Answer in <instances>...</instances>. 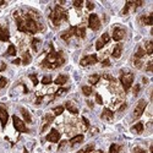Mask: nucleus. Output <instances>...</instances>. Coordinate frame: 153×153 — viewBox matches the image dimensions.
Instances as JSON below:
<instances>
[{
    "label": "nucleus",
    "mask_w": 153,
    "mask_h": 153,
    "mask_svg": "<svg viewBox=\"0 0 153 153\" xmlns=\"http://www.w3.org/2000/svg\"><path fill=\"white\" fill-rule=\"evenodd\" d=\"M145 55H146L145 49H143L141 45H140V47L137 48V50H136V53L134 54V59H140V60H142Z\"/></svg>",
    "instance_id": "28"
},
{
    "label": "nucleus",
    "mask_w": 153,
    "mask_h": 153,
    "mask_svg": "<svg viewBox=\"0 0 153 153\" xmlns=\"http://www.w3.org/2000/svg\"><path fill=\"white\" fill-rule=\"evenodd\" d=\"M65 62H66V58H65V54H64L62 50L55 52L53 44H50V52L47 54L45 59L41 62V66L44 69L55 70L58 68H61Z\"/></svg>",
    "instance_id": "2"
},
{
    "label": "nucleus",
    "mask_w": 153,
    "mask_h": 153,
    "mask_svg": "<svg viewBox=\"0 0 153 153\" xmlns=\"http://www.w3.org/2000/svg\"><path fill=\"white\" fill-rule=\"evenodd\" d=\"M140 90H141V86H140V85H135V87H134V96H135V97L138 96Z\"/></svg>",
    "instance_id": "43"
},
{
    "label": "nucleus",
    "mask_w": 153,
    "mask_h": 153,
    "mask_svg": "<svg viewBox=\"0 0 153 153\" xmlns=\"http://www.w3.org/2000/svg\"><path fill=\"white\" fill-rule=\"evenodd\" d=\"M143 130H145V125H143V123H137V124H135L132 127H131V131L134 132V134H137V135H141L142 132H143Z\"/></svg>",
    "instance_id": "23"
},
{
    "label": "nucleus",
    "mask_w": 153,
    "mask_h": 153,
    "mask_svg": "<svg viewBox=\"0 0 153 153\" xmlns=\"http://www.w3.org/2000/svg\"><path fill=\"white\" fill-rule=\"evenodd\" d=\"M49 19H50V21L53 22L54 26L58 27V26H60V23H61L62 21H68V19H69V17H68V11L64 9L61 5L56 4V5L54 6L53 11L50 12Z\"/></svg>",
    "instance_id": "3"
},
{
    "label": "nucleus",
    "mask_w": 153,
    "mask_h": 153,
    "mask_svg": "<svg viewBox=\"0 0 153 153\" xmlns=\"http://www.w3.org/2000/svg\"><path fill=\"white\" fill-rule=\"evenodd\" d=\"M7 85V79L6 77H0V90L4 88Z\"/></svg>",
    "instance_id": "40"
},
{
    "label": "nucleus",
    "mask_w": 153,
    "mask_h": 153,
    "mask_svg": "<svg viewBox=\"0 0 153 153\" xmlns=\"http://www.w3.org/2000/svg\"><path fill=\"white\" fill-rule=\"evenodd\" d=\"M64 108L68 109V110H69L71 114H75V115H76V114H79V108L76 107V105L72 103L71 100H68L66 103H65V105H64Z\"/></svg>",
    "instance_id": "22"
},
{
    "label": "nucleus",
    "mask_w": 153,
    "mask_h": 153,
    "mask_svg": "<svg viewBox=\"0 0 153 153\" xmlns=\"http://www.w3.org/2000/svg\"><path fill=\"white\" fill-rule=\"evenodd\" d=\"M69 81V75H59L58 77L54 80V83L55 85H59V86H62V85H65L66 82Z\"/></svg>",
    "instance_id": "25"
},
{
    "label": "nucleus",
    "mask_w": 153,
    "mask_h": 153,
    "mask_svg": "<svg viewBox=\"0 0 153 153\" xmlns=\"http://www.w3.org/2000/svg\"><path fill=\"white\" fill-rule=\"evenodd\" d=\"M17 54V50H16V47L14 44H10L7 50H6V53L4 54L5 56H15Z\"/></svg>",
    "instance_id": "29"
},
{
    "label": "nucleus",
    "mask_w": 153,
    "mask_h": 153,
    "mask_svg": "<svg viewBox=\"0 0 153 153\" xmlns=\"http://www.w3.org/2000/svg\"><path fill=\"white\" fill-rule=\"evenodd\" d=\"M42 43V41L39 39V38H32L31 39V47L33 49V52L37 53L38 52V49H39V44Z\"/></svg>",
    "instance_id": "27"
},
{
    "label": "nucleus",
    "mask_w": 153,
    "mask_h": 153,
    "mask_svg": "<svg viewBox=\"0 0 153 153\" xmlns=\"http://www.w3.org/2000/svg\"><path fill=\"white\" fill-rule=\"evenodd\" d=\"M142 5H143V1H126L125 6H124V9L121 11V15H127L131 10L135 11L137 7L142 6Z\"/></svg>",
    "instance_id": "7"
},
{
    "label": "nucleus",
    "mask_w": 153,
    "mask_h": 153,
    "mask_svg": "<svg viewBox=\"0 0 153 153\" xmlns=\"http://www.w3.org/2000/svg\"><path fill=\"white\" fill-rule=\"evenodd\" d=\"M20 111H21L22 117H23V120L26 121L27 124H31V123H32V117H31L30 111H28L26 108H23V107H21V108H20Z\"/></svg>",
    "instance_id": "24"
},
{
    "label": "nucleus",
    "mask_w": 153,
    "mask_h": 153,
    "mask_svg": "<svg viewBox=\"0 0 153 153\" xmlns=\"http://www.w3.org/2000/svg\"><path fill=\"white\" fill-rule=\"evenodd\" d=\"M103 79H105V80H108V81H110V82H115V79H114L113 76L108 75V74H104V75H103Z\"/></svg>",
    "instance_id": "44"
},
{
    "label": "nucleus",
    "mask_w": 153,
    "mask_h": 153,
    "mask_svg": "<svg viewBox=\"0 0 153 153\" xmlns=\"http://www.w3.org/2000/svg\"><path fill=\"white\" fill-rule=\"evenodd\" d=\"M6 64L4 62V61H0V71H5L6 70Z\"/></svg>",
    "instance_id": "50"
},
{
    "label": "nucleus",
    "mask_w": 153,
    "mask_h": 153,
    "mask_svg": "<svg viewBox=\"0 0 153 153\" xmlns=\"http://www.w3.org/2000/svg\"><path fill=\"white\" fill-rule=\"evenodd\" d=\"M86 6H87V9L90 10V11H92L94 9V4L92 1H86Z\"/></svg>",
    "instance_id": "46"
},
{
    "label": "nucleus",
    "mask_w": 153,
    "mask_h": 153,
    "mask_svg": "<svg viewBox=\"0 0 153 153\" xmlns=\"http://www.w3.org/2000/svg\"><path fill=\"white\" fill-rule=\"evenodd\" d=\"M94 149V145L93 143H91V145H88V146H86L83 149H81V151H79L77 153H90V152H92Z\"/></svg>",
    "instance_id": "36"
},
{
    "label": "nucleus",
    "mask_w": 153,
    "mask_h": 153,
    "mask_svg": "<svg viewBox=\"0 0 153 153\" xmlns=\"http://www.w3.org/2000/svg\"><path fill=\"white\" fill-rule=\"evenodd\" d=\"M83 140H85L83 135H76V136H74V137L70 140V145H71V147H75L76 145L82 143Z\"/></svg>",
    "instance_id": "26"
},
{
    "label": "nucleus",
    "mask_w": 153,
    "mask_h": 153,
    "mask_svg": "<svg viewBox=\"0 0 153 153\" xmlns=\"http://www.w3.org/2000/svg\"><path fill=\"white\" fill-rule=\"evenodd\" d=\"M12 64H15V65H20V64H21V59H15V60H12Z\"/></svg>",
    "instance_id": "52"
},
{
    "label": "nucleus",
    "mask_w": 153,
    "mask_h": 153,
    "mask_svg": "<svg viewBox=\"0 0 153 153\" xmlns=\"http://www.w3.org/2000/svg\"><path fill=\"white\" fill-rule=\"evenodd\" d=\"M96 102H97V103L98 104H103V99H102V97H100V94L99 93H96Z\"/></svg>",
    "instance_id": "45"
},
{
    "label": "nucleus",
    "mask_w": 153,
    "mask_h": 153,
    "mask_svg": "<svg viewBox=\"0 0 153 153\" xmlns=\"http://www.w3.org/2000/svg\"><path fill=\"white\" fill-rule=\"evenodd\" d=\"M7 120H9V113H7V110H6L4 107L0 105V124H1L3 129L6 126Z\"/></svg>",
    "instance_id": "14"
},
{
    "label": "nucleus",
    "mask_w": 153,
    "mask_h": 153,
    "mask_svg": "<svg viewBox=\"0 0 153 153\" xmlns=\"http://www.w3.org/2000/svg\"><path fill=\"white\" fill-rule=\"evenodd\" d=\"M121 149V147L117 143H111L110 147H109V153H119Z\"/></svg>",
    "instance_id": "35"
},
{
    "label": "nucleus",
    "mask_w": 153,
    "mask_h": 153,
    "mask_svg": "<svg viewBox=\"0 0 153 153\" xmlns=\"http://www.w3.org/2000/svg\"><path fill=\"white\" fill-rule=\"evenodd\" d=\"M54 115H52V114H45V115L43 117V123H42V126H41V134H43L45 130L49 129V126L53 124L54 121Z\"/></svg>",
    "instance_id": "10"
},
{
    "label": "nucleus",
    "mask_w": 153,
    "mask_h": 153,
    "mask_svg": "<svg viewBox=\"0 0 153 153\" xmlns=\"http://www.w3.org/2000/svg\"><path fill=\"white\" fill-rule=\"evenodd\" d=\"M28 77L31 79V81H32V83H33V86H37L38 85V79H37V75L36 74H31Z\"/></svg>",
    "instance_id": "38"
},
{
    "label": "nucleus",
    "mask_w": 153,
    "mask_h": 153,
    "mask_svg": "<svg viewBox=\"0 0 153 153\" xmlns=\"http://www.w3.org/2000/svg\"><path fill=\"white\" fill-rule=\"evenodd\" d=\"M87 104H88V107H90V108H93V103H92V102L87 100Z\"/></svg>",
    "instance_id": "55"
},
{
    "label": "nucleus",
    "mask_w": 153,
    "mask_h": 153,
    "mask_svg": "<svg viewBox=\"0 0 153 153\" xmlns=\"http://www.w3.org/2000/svg\"><path fill=\"white\" fill-rule=\"evenodd\" d=\"M65 146H66V141H62V142L59 145V151H61V149H62L64 147H65Z\"/></svg>",
    "instance_id": "51"
},
{
    "label": "nucleus",
    "mask_w": 153,
    "mask_h": 153,
    "mask_svg": "<svg viewBox=\"0 0 153 153\" xmlns=\"http://www.w3.org/2000/svg\"><path fill=\"white\" fill-rule=\"evenodd\" d=\"M23 153H28V151H27L26 148H25V149H23Z\"/></svg>",
    "instance_id": "57"
},
{
    "label": "nucleus",
    "mask_w": 153,
    "mask_h": 153,
    "mask_svg": "<svg viewBox=\"0 0 153 153\" xmlns=\"http://www.w3.org/2000/svg\"><path fill=\"white\" fill-rule=\"evenodd\" d=\"M53 82V79H52V76H44V77L42 79V83L43 85H50V83H52Z\"/></svg>",
    "instance_id": "37"
},
{
    "label": "nucleus",
    "mask_w": 153,
    "mask_h": 153,
    "mask_svg": "<svg viewBox=\"0 0 153 153\" xmlns=\"http://www.w3.org/2000/svg\"><path fill=\"white\" fill-rule=\"evenodd\" d=\"M74 28V36L79 38H85L86 37V28L85 26H72Z\"/></svg>",
    "instance_id": "17"
},
{
    "label": "nucleus",
    "mask_w": 153,
    "mask_h": 153,
    "mask_svg": "<svg viewBox=\"0 0 153 153\" xmlns=\"http://www.w3.org/2000/svg\"><path fill=\"white\" fill-rule=\"evenodd\" d=\"M15 20H16V26L20 32L23 33H30L36 34L37 32H41L44 30V26L39 21V15L37 11H30V12H15Z\"/></svg>",
    "instance_id": "1"
},
{
    "label": "nucleus",
    "mask_w": 153,
    "mask_h": 153,
    "mask_svg": "<svg viewBox=\"0 0 153 153\" xmlns=\"http://www.w3.org/2000/svg\"><path fill=\"white\" fill-rule=\"evenodd\" d=\"M72 5H74V7H76V9H81V7L83 6V1H82V0H79V1H74Z\"/></svg>",
    "instance_id": "41"
},
{
    "label": "nucleus",
    "mask_w": 153,
    "mask_h": 153,
    "mask_svg": "<svg viewBox=\"0 0 153 153\" xmlns=\"http://www.w3.org/2000/svg\"><path fill=\"white\" fill-rule=\"evenodd\" d=\"M31 61H32V55H31V53L28 52V50H25L23 52V54H22V59H21V64L22 65H30L31 64Z\"/></svg>",
    "instance_id": "18"
},
{
    "label": "nucleus",
    "mask_w": 153,
    "mask_h": 153,
    "mask_svg": "<svg viewBox=\"0 0 153 153\" xmlns=\"http://www.w3.org/2000/svg\"><path fill=\"white\" fill-rule=\"evenodd\" d=\"M68 92H69V88H68V87H61V88H59V90L54 93V98H58V97L65 94V93H68Z\"/></svg>",
    "instance_id": "33"
},
{
    "label": "nucleus",
    "mask_w": 153,
    "mask_h": 153,
    "mask_svg": "<svg viewBox=\"0 0 153 153\" xmlns=\"http://www.w3.org/2000/svg\"><path fill=\"white\" fill-rule=\"evenodd\" d=\"M152 65H153V61L149 60V61L147 62V66H146V71H147V72H151V71H152Z\"/></svg>",
    "instance_id": "47"
},
{
    "label": "nucleus",
    "mask_w": 153,
    "mask_h": 153,
    "mask_svg": "<svg viewBox=\"0 0 153 153\" xmlns=\"http://www.w3.org/2000/svg\"><path fill=\"white\" fill-rule=\"evenodd\" d=\"M98 62V58L96 54H91V55H86L80 60V65L81 66H88V65H94Z\"/></svg>",
    "instance_id": "9"
},
{
    "label": "nucleus",
    "mask_w": 153,
    "mask_h": 153,
    "mask_svg": "<svg viewBox=\"0 0 153 153\" xmlns=\"http://www.w3.org/2000/svg\"><path fill=\"white\" fill-rule=\"evenodd\" d=\"M100 118L103 120H105V121H111L113 118H114V111L110 110L109 108H104L103 111H102V114H100Z\"/></svg>",
    "instance_id": "16"
},
{
    "label": "nucleus",
    "mask_w": 153,
    "mask_h": 153,
    "mask_svg": "<svg viewBox=\"0 0 153 153\" xmlns=\"http://www.w3.org/2000/svg\"><path fill=\"white\" fill-rule=\"evenodd\" d=\"M142 81H143V83H147V82H148V80H147L146 77H143V79H142Z\"/></svg>",
    "instance_id": "56"
},
{
    "label": "nucleus",
    "mask_w": 153,
    "mask_h": 153,
    "mask_svg": "<svg viewBox=\"0 0 153 153\" xmlns=\"http://www.w3.org/2000/svg\"><path fill=\"white\" fill-rule=\"evenodd\" d=\"M132 152H134V153H147L146 149H143L142 147H134Z\"/></svg>",
    "instance_id": "42"
},
{
    "label": "nucleus",
    "mask_w": 153,
    "mask_h": 153,
    "mask_svg": "<svg viewBox=\"0 0 153 153\" xmlns=\"http://www.w3.org/2000/svg\"><path fill=\"white\" fill-rule=\"evenodd\" d=\"M121 53H123V44L121 43H118L115 47H114V49H113L111 56L115 58V59H119L121 56Z\"/></svg>",
    "instance_id": "21"
},
{
    "label": "nucleus",
    "mask_w": 153,
    "mask_h": 153,
    "mask_svg": "<svg viewBox=\"0 0 153 153\" xmlns=\"http://www.w3.org/2000/svg\"><path fill=\"white\" fill-rule=\"evenodd\" d=\"M110 65H111V64H110V61L108 59H104L103 61H102V66H103V68H108Z\"/></svg>",
    "instance_id": "48"
},
{
    "label": "nucleus",
    "mask_w": 153,
    "mask_h": 153,
    "mask_svg": "<svg viewBox=\"0 0 153 153\" xmlns=\"http://www.w3.org/2000/svg\"><path fill=\"white\" fill-rule=\"evenodd\" d=\"M134 80H135V75L131 71L123 70L120 72V82H121V86L125 92H129V90L134 83Z\"/></svg>",
    "instance_id": "4"
},
{
    "label": "nucleus",
    "mask_w": 153,
    "mask_h": 153,
    "mask_svg": "<svg viewBox=\"0 0 153 153\" xmlns=\"http://www.w3.org/2000/svg\"><path fill=\"white\" fill-rule=\"evenodd\" d=\"M42 103V97H38V99H37V102H36V104H41Z\"/></svg>",
    "instance_id": "54"
},
{
    "label": "nucleus",
    "mask_w": 153,
    "mask_h": 153,
    "mask_svg": "<svg viewBox=\"0 0 153 153\" xmlns=\"http://www.w3.org/2000/svg\"><path fill=\"white\" fill-rule=\"evenodd\" d=\"M1 28H3V27H1V25H0V30H1Z\"/></svg>",
    "instance_id": "58"
},
{
    "label": "nucleus",
    "mask_w": 153,
    "mask_h": 153,
    "mask_svg": "<svg viewBox=\"0 0 153 153\" xmlns=\"http://www.w3.org/2000/svg\"><path fill=\"white\" fill-rule=\"evenodd\" d=\"M82 123L85 124V129L87 130L88 127H90V121H88V120H87V119H86V118L83 117V118H82Z\"/></svg>",
    "instance_id": "49"
},
{
    "label": "nucleus",
    "mask_w": 153,
    "mask_h": 153,
    "mask_svg": "<svg viewBox=\"0 0 153 153\" xmlns=\"http://www.w3.org/2000/svg\"><path fill=\"white\" fill-rule=\"evenodd\" d=\"M146 107H147V102L145 100V99H141V100H138V103H137V105H136V108L134 109V113H132V118L136 120V119H140L142 117V114H143V111H145V109H146Z\"/></svg>",
    "instance_id": "5"
},
{
    "label": "nucleus",
    "mask_w": 153,
    "mask_h": 153,
    "mask_svg": "<svg viewBox=\"0 0 153 153\" xmlns=\"http://www.w3.org/2000/svg\"><path fill=\"white\" fill-rule=\"evenodd\" d=\"M134 65H135L137 69H141L142 65H143V62H142V60H140V59H134Z\"/></svg>",
    "instance_id": "39"
},
{
    "label": "nucleus",
    "mask_w": 153,
    "mask_h": 153,
    "mask_svg": "<svg viewBox=\"0 0 153 153\" xmlns=\"http://www.w3.org/2000/svg\"><path fill=\"white\" fill-rule=\"evenodd\" d=\"M82 93H83L86 97H90V96L93 93V88L90 87V86H82Z\"/></svg>",
    "instance_id": "32"
},
{
    "label": "nucleus",
    "mask_w": 153,
    "mask_h": 153,
    "mask_svg": "<svg viewBox=\"0 0 153 153\" xmlns=\"http://www.w3.org/2000/svg\"><path fill=\"white\" fill-rule=\"evenodd\" d=\"M10 41V32L7 27L0 30V42H9Z\"/></svg>",
    "instance_id": "20"
},
{
    "label": "nucleus",
    "mask_w": 153,
    "mask_h": 153,
    "mask_svg": "<svg viewBox=\"0 0 153 153\" xmlns=\"http://www.w3.org/2000/svg\"><path fill=\"white\" fill-rule=\"evenodd\" d=\"M12 124H14L15 130L19 131V132H26V134L30 132V130L26 127V125H25L23 120H21V119H20L19 117H16V115L12 117Z\"/></svg>",
    "instance_id": "6"
},
{
    "label": "nucleus",
    "mask_w": 153,
    "mask_h": 153,
    "mask_svg": "<svg viewBox=\"0 0 153 153\" xmlns=\"http://www.w3.org/2000/svg\"><path fill=\"white\" fill-rule=\"evenodd\" d=\"M138 21L141 25H145V26H152L153 25V14L151 12L149 15H141L138 17Z\"/></svg>",
    "instance_id": "15"
},
{
    "label": "nucleus",
    "mask_w": 153,
    "mask_h": 153,
    "mask_svg": "<svg viewBox=\"0 0 153 153\" xmlns=\"http://www.w3.org/2000/svg\"><path fill=\"white\" fill-rule=\"evenodd\" d=\"M99 80H100V76H99L98 74L91 75V76H90V77H88V82H90V83H91L92 86H93V85H97Z\"/></svg>",
    "instance_id": "30"
},
{
    "label": "nucleus",
    "mask_w": 153,
    "mask_h": 153,
    "mask_svg": "<svg viewBox=\"0 0 153 153\" xmlns=\"http://www.w3.org/2000/svg\"><path fill=\"white\" fill-rule=\"evenodd\" d=\"M126 34V31L125 28L123 27H119V26H115L113 30V39L115 42H120L121 39H124V37Z\"/></svg>",
    "instance_id": "11"
},
{
    "label": "nucleus",
    "mask_w": 153,
    "mask_h": 153,
    "mask_svg": "<svg viewBox=\"0 0 153 153\" xmlns=\"http://www.w3.org/2000/svg\"><path fill=\"white\" fill-rule=\"evenodd\" d=\"M88 27L92 31H98L100 28V20L98 17V15L96 14H91L88 17Z\"/></svg>",
    "instance_id": "8"
},
{
    "label": "nucleus",
    "mask_w": 153,
    "mask_h": 153,
    "mask_svg": "<svg viewBox=\"0 0 153 153\" xmlns=\"http://www.w3.org/2000/svg\"><path fill=\"white\" fill-rule=\"evenodd\" d=\"M126 107H127V104H126V103H124V104H123V105L119 108V111H123V110H125V108H126Z\"/></svg>",
    "instance_id": "53"
},
{
    "label": "nucleus",
    "mask_w": 153,
    "mask_h": 153,
    "mask_svg": "<svg viewBox=\"0 0 153 153\" xmlns=\"http://www.w3.org/2000/svg\"><path fill=\"white\" fill-rule=\"evenodd\" d=\"M109 41H110V37H109V34L105 32V33H103L100 36V38L97 41V43H96V49L97 50H100L102 48H103L105 44H108L109 43Z\"/></svg>",
    "instance_id": "13"
},
{
    "label": "nucleus",
    "mask_w": 153,
    "mask_h": 153,
    "mask_svg": "<svg viewBox=\"0 0 153 153\" xmlns=\"http://www.w3.org/2000/svg\"><path fill=\"white\" fill-rule=\"evenodd\" d=\"M74 36V28H72V26L69 28V30H66V31H64L61 34H60V38L62 41H65V42H69L70 39H71V37Z\"/></svg>",
    "instance_id": "19"
},
{
    "label": "nucleus",
    "mask_w": 153,
    "mask_h": 153,
    "mask_svg": "<svg viewBox=\"0 0 153 153\" xmlns=\"http://www.w3.org/2000/svg\"><path fill=\"white\" fill-rule=\"evenodd\" d=\"M64 110H65L64 105H58V107H55V108L53 109V111H54V117H59V115H61V114L64 113Z\"/></svg>",
    "instance_id": "34"
},
{
    "label": "nucleus",
    "mask_w": 153,
    "mask_h": 153,
    "mask_svg": "<svg viewBox=\"0 0 153 153\" xmlns=\"http://www.w3.org/2000/svg\"><path fill=\"white\" fill-rule=\"evenodd\" d=\"M60 137H61V135H60V132L56 130V129H52L50 130V132L45 136V140L48 142H53V143H58L59 141H60Z\"/></svg>",
    "instance_id": "12"
},
{
    "label": "nucleus",
    "mask_w": 153,
    "mask_h": 153,
    "mask_svg": "<svg viewBox=\"0 0 153 153\" xmlns=\"http://www.w3.org/2000/svg\"><path fill=\"white\" fill-rule=\"evenodd\" d=\"M145 45H146V48H145V52H146V54L151 55V54L153 53V42H152V41H147Z\"/></svg>",
    "instance_id": "31"
}]
</instances>
